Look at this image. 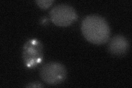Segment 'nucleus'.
Instances as JSON below:
<instances>
[{
    "label": "nucleus",
    "mask_w": 132,
    "mask_h": 88,
    "mask_svg": "<svg viewBox=\"0 0 132 88\" xmlns=\"http://www.w3.org/2000/svg\"><path fill=\"white\" fill-rule=\"evenodd\" d=\"M81 31L90 43L102 45L109 40L111 30L107 21L102 17L92 14L86 16L81 23Z\"/></svg>",
    "instance_id": "obj_1"
},
{
    "label": "nucleus",
    "mask_w": 132,
    "mask_h": 88,
    "mask_svg": "<svg viewBox=\"0 0 132 88\" xmlns=\"http://www.w3.org/2000/svg\"><path fill=\"white\" fill-rule=\"evenodd\" d=\"M67 69L59 62H51L41 67L40 76L41 79L48 85H57L63 83L67 78Z\"/></svg>",
    "instance_id": "obj_2"
},
{
    "label": "nucleus",
    "mask_w": 132,
    "mask_h": 88,
    "mask_svg": "<svg viewBox=\"0 0 132 88\" xmlns=\"http://www.w3.org/2000/svg\"><path fill=\"white\" fill-rule=\"evenodd\" d=\"M23 59L28 68H34L41 62L43 47L41 42L35 39L28 40L24 44L22 51Z\"/></svg>",
    "instance_id": "obj_3"
},
{
    "label": "nucleus",
    "mask_w": 132,
    "mask_h": 88,
    "mask_svg": "<svg viewBox=\"0 0 132 88\" xmlns=\"http://www.w3.org/2000/svg\"><path fill=\"white\" fill-rule=\"evenodd\" d=\"M52 22L56 26L62 27H68L76 22L78 15L72 7L61 4L52 8L50 12Z\"/></svg>",
    "instance_id": "obj_4"
},
{
    "label": "nucleus",
    "mask_w": 132,
    "mask_h": 88,
    "mask_svg": "<svg viewBox=\"0 0 132 88\" xmlns=\"http://www.w3.org/2000/svg\"><path fill=\"white\" fill-rule=\"evenodd\" d=\"M129 48V44L125 36L118 35L111 39L108 49L109 51L113 55L121 56L125 54Z\"/></svg>",
    "instance_id": "obj_5"
},
{
    "label": "nucleus",
    "mask_w": 132,
    "mask_h": 88,
    "mask_svg": "<svg viewBox=\"0 0 132 88\" xmlns=\"http://www.w3.org/2000/svg\"><path fill=\"white\" fill-rule=\"evenodd\" d=\"M54 1H52V0H47V1H45V0H38V1H36L35 2L40 8L42 10H47V8L50 7V6L52 5V4L54 3Z\"/></svg>",
    "instance_id": "obj_6"
},
{
    "label": "nucleus",
    "mask_w": 132,
    "mask_h": 88,
    "mask_svg": "<svg viewBox=\"0 0 132 88\" xmlns=\"http://www.w3.org/2000/svg\"><path fill=\"white\" fill-rule=\"evenodd\" d=\"M26 87H38V88H42L44 87V86L39 82H32L28 84L26 86Z\"/></svg>",
    "instance_id": "obj_7"
}]
</instances>
